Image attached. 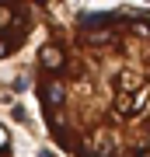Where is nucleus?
<instances>
[{
	"instance_id": "nucleus-1",
	"label": "nucleus",
	"mask_w": 150,
	"mask_h": 157,
	"mask_svg": "<svg viewBox=\"0 0 150 157\" xmlns=\"http://www.w3.org/2000/svg\"><path fill=\"white\" fill-rule=\"evenodd\" d=\"M32 94L67 157H150V11L105 7L52 25Z\"/></svg>"
},
{
	"instance_id": "nucleus-2",
	"label": "nucleus",
	"mask_w": 150,
	"mask_h": 157,
	"mask_svg": "<svg viewBox=\"0 0 150 157\" xmlns=\"http://www.w3.org/2000/svg\"><path fill=\"white\" fill-rule=\"evenodd\" d=\"M56 0H0V63L25 52L49 25Z\"/></svg>"
},
{
	"instance_id": "nucleus-3",
	"label": "nucleus",
	"mask_w": 150,
	"mask_h": 157,
	"mask_svg": "<svg viewBox=\"0 0 150 157\" xmlns=\"http://www.w3.org/2000/svg\"><path fill=\"white\" fill-rule=\"evenodd\" d=\"M0 157H14V147H11V133L0 126Z\"/></svg>"
}]
</instances>
